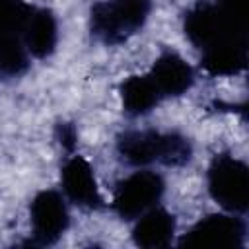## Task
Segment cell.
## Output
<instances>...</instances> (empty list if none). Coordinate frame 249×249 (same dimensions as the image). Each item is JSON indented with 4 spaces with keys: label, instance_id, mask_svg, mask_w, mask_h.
<instances>
[{
    "label": "cell",
    "instance_id": "obj_1",
    "mask_svg": "<svg viewBox=\"0 0 249 249\" xmlns=\"http://www.w3.org/2000/svg\"><path fill=\"white\" fill-rule=\"evenodd\" d=\"M185 35L200 51L247 43V0L196 4L185 16Z\"/></svg>",
    "mask_w": 249,
    "mask_h": 249
},
{
    "label": "cell",
    "instance_id": "obj_2",
    "mask_svg": "<svg viewBox=\"0 0 249 249\" xmlns=\"http://www.w3.org/2000/svg\"><path fill=\"white\" fill-rule=\"evenodd\" d=\"M117 152L130 165L163 163L169 167L185 165L193 148L191 142L177 132H156V130H128L117 140Z\"/></svg>",
    "mask_w": 249,
    "mask_h": 249
},
{
    "label": "cell",
    "instance_id": "obj_3",
    "mask_svg": "<svg viewBox=\"0 0 249 249\" xmlns=\"http://www.w3.org/2000/svg\"><path fill=\"white\" fill-rule=\"evenodd\" d=\"M152 10V0H105L89 12V29L105 45H121L142 29Z\"/></svg>",
    "mask_w": 249,
    "mask_h": 249
},
{
    "label": "cell",
    "instance_id": "obj_4",
    "mask_svg": "<svg viewBox=\"0 0 249 249\" xmlns=\"http://www.w3.org/2000/svg\"><path fill=\"white\" fill-rule=\"evenodd\" d=\"M210 196L226 210L243 214L249 206L247 165L230 154H218L208 165Z\"/></svg>",
    "mask_w": 249,
    "mask_h": 249
},
{
    "label": "cell",
    "instance_id": "obj_5",
    "mask_svg": "<svg viewBox=\"0 0 249 249\" xmlns=\"http://www.w3.org/2000/svg\"><path fill=\"white\" fill-rule=\"evenodd\" d=\"M165 183L154 171H136L115 189L113 208L123 220H134L150 210L163 195Z\"/></svg>",
    "mask_w": 249,
    "mask_h": 249
},
{
    "label": "cell",
    "instance_id": "obj_6",
    "mask_svg": "<svg viewBox=\"0 0 249 249\" xmlns=\"http://www.w3.org/2000/svg\"><path fill=\"white\" fill-rule=\"evenodd\" d=\"M33 245L56 243L68 228V210L56 191H41L29 206Z\"/></svg>",
    "mask_w": 249,
    "mask_h": 249
},
{
    "label": "cell",
    "instance_id": "obj_7",
    "mask_svg": "<svg viewBox=\"0 0 249 249\" xmlns=\"http://www.w3.org/2000/svg\"><path fill=\"white\" fill-rule=\"evenodd\" d=\"M243 220L226 214H210L202 218L179 239V247H243Z\"/></svg>",
    "mask_w": 249,
    "mask_h": 249
},
{
    "label": "cell",
    "instance_id": "obj_8",
    "mask_svg": "<svg viewBox=\"0 0 249 249\" xmlns=\"http://www.w3.org/2000/svg\"><path fill=\"white\" fill-rule=\"evenodd\" d=\"M62 189L66 196L82 208H99L103 198L99 195L91 165L82 156H72L62 165Z\"/></svg>",
    "mask_w": 249,
    "mask_h": 249
},
{
    "label": "cell",
    "instance_id": "obj_9",
    "mask_svg": "<svg viewBox=\"0 0 249 249\" xmlns=\"http://www.w3.org/2000/svg\"><path fill=\"white\" fill-rule=\"evenodd\" d=\"M161 97L183 95L195 82L193 68L175 53H163L156 58L150 74Z\"/></svg>",
    "mask_w": 249,
    "mask_h": 249
},
{
    "label": "cell",
    "instance_id": "obj_10",
    "mask_svg": "<svg viewBox=\"0 0 249 249\" xmlns=\"http://www.w3.org/2000/svg\"><path fill=\"white\" fill-rule=\"evenodd\" d=\"M21 39L27 53L35 58L51 56L58 43V23L54 14L47 8H31L21 31Z\"/></svg>",
    "mask_w": 249,
    "mask_h": 249
},
{
    "label": "cell",
    "instance_id": "obj_11",
    "mask_svg": "<svg viewBox=\"0 0 249 249\" xmlns=\"http://www.w3.org/2000/svg\"><path fill=\"white\" fill-rule=\"evenodd\" d=\"M175 233V218L163 208L146 212L132 230V239L138 247L160 249L167 247Z\"/></svg>",
    "mask_w": 249,
    "mask_h": 249
},
{
    "label": "cell",
    "instance_id": "obj_12",
    "mask_svg": "<svg viewBox=\"0 0 249 249\" xmlns=\"http://www.w3.org/2000/svg\"><path fill=\"white\" fill-rule=\"evenodd\" d=\"M119 93H121L123 109L132 117L150 113L158 105V101L161 99L156 84L152 82V78L148 74L126 78L119 86Z\"/></svg>",
    "mask_w": 249,
    "mask_h": 249
},
{
    "label": "cell",
    "instance_id": "obj_13",
    "mask_svg": "<svg viewBox=\"0 0 249 249\" xmlns=\"http://www.w3.org/2000/svg\"><path fill=\"white\" fill-rule=\"evenodd\" d=\"M200 66L210 76H233L247 66V43H228L202 51Z\"/></svg>",
    "mask_w": 249,
    "mask_h": 249
},
{
    "label": "cell",
    "instance_id": "obj_14",
    "mask_svg": "<svg viewBox=\"0 0 249 249\" xmlns=\"http://www.w3.org/2000/svg\"><path fill=\"white\" fill-rule=\"evenodd\" d=\"M27 47L18 33H0V74L19 76L29 66Z\"/></svg>",
    "mask_w": 249,
    "mask_h": 249
},
{
    "label": "cell",
    "instance_id": "obj_15",
    "mask_svg": "<svg viewBox=\"0 0 249 249\" xmlns=\"http://www.w3.org/2000/svg\"><path fill=\"white\" fill-rule=\"evenodd\" d=\"M31 8L23 0H0V33L21 35Z\"/></svg>",
    "mask_w": 249,
    "mask_h": 249
},
{
    "label": "cell",
    "instance_id": "obj_16",
    "mask_svg": "<svg viewBox=\"0 0 249 249\" xmlns=\"http://www.w3.org/2000/svg\"><path fill=\"white\" fill-rule=\"evenodd\" d=\"M56 140L60 142V146L66 150V152H72L78 144V130L72 123H58L56 124Z\"/></svg>",
    "mask_w": 249,
    "mask_h": 249
},
{
    "label": "cell",
    "instance_id": "obj_17",
    "mask_svg": "<svg viewBox=\"0 0 249 249\" xmlns=\"http://www.w3.org/2000/svg\"><path fill=\"white\" fill-rule=\"evenodd\" d=\"M216 2H231V0H216Z\"/></svg>",
    "mask_w": 249,
    "mask_h": 249
}]
</instances>
